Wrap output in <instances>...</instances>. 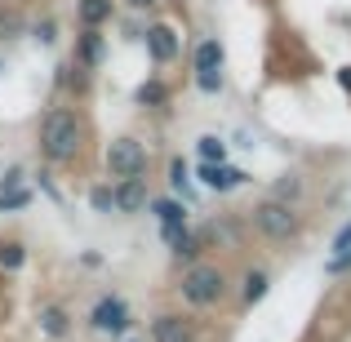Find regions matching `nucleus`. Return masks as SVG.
Listing matches in <instances>:
<instances>
[{"mask_svg": "<svg viewBox=\"0 0 351 342\" xmlns=\"http://www.w3.org/2000/svg\"><path fill=\"white\" fill-rule=\"evenodd\" d=\"M89 143V125L80 116L76 103H53L49 112L40 116V129H36V151L49 169H67L85 156Z\"/></svg>", "mask_w": 351, "mask_h": 342, "instance_id": "nucleus-1", "label": "nucleus"}, {"mask_svg": "<svg viewBox=\"0 0 351 342\" xmlns=\"http://www.w3.org/2000/svg\"><path fill=\"white\" fill-rule=\"evenodd\" d=\"M178 298L187 302V307H196V311L218 307V302L227 298V271L214 267V262H191L187 271H182V280H178Z\"/></svg>", "mask_w": 351, "mask_h": 342, "instance_id": "nucleus-2", "label": "nucleus"}, {"mask_svg": "<svg viewBox=\"0 0 351 342\" xmlns=\"http://www.w3.org/2000/svg\"><path fill=\"white\" fill-rule=\"evenodd\" d=\"M103 169H107V182H116V178H147L152 151H147V143H138L134 134H120V138H112V143L103 147Z\"/></svg>", "mask_w": 351, "mask_h": 342, "instance_id": "nucleus-3", "label": "nucleus"}, {"mask_svg": "<svg viewBox=\"0 0 351 342\" xmlns=\"http://www.w3.org/2000/svg\"><path fill=\"white\" fill-rule=\"evenodd\" d=\"M249 223H254V231H258L263 240H271V245H285V240H293V236L302 231L298 209L285 205V200H276V196L258 200V205L249 209Z\"/></svg>", "mask_w": 351, "mask_h": 342, "instance_id": "nucleus-4", "label": "nucleus"}, {"mask_svg": "<svg viewBox=\"0 0 351 342\" xmlns=\"http://www.w3.org/2000/svg\"><path fill=\"white\" fill-rule=\"evenodd\" d=\"M85 325L94 329V334H107V338H125L129 329H134V311H129V302L120 298V293H103V298L89 307Z\"/></svg>", "mask_w": 351, "mask_h": 342, "instance_id": "nucleus-5", "label": "nucleus"}, {"mask_svg": "<svg viewBox=\"0 0 351 342\" xmlns=\"http://www.w3.org/2000/svg\"><path fill=\"white\" fill-rule=\"evenodd\" d=\"M138 36H143V49H147V58H152L156 67H169V62H178L182 36H178V27H173V23H147Z\"/></svg>", "mask_w": 351, "mask_h": 342, "instance_id": "nucleus-6", "label": "nucleus"}, {"mask_svg": "<svg viewBox=\"0 0 351 342\" xmlns=\"http://www.w3.org/2000/svg\"><path fill=\"white\" fill-rule=\"evenodd\" d=\"M156 214V227H160V240L165 245H169L173 236H178V231H187L191 223V209H187V200H178V196H152V205H147Z\"/></svg>", "mask_w": 351, "mask_h": 342, "instance_id": "nucleus-7", "label": "nucleus"}, {"mask_svg": "<svg viewBox=\"0 0 351 342\" xmlns=\"http://www.w3.org/2000/svg\"><path fill=\"white\" fill-rule=\"evenodd\" d=\"M112 196H116V214L120 218H134V214H143V209L152 205V187H147V178H116Z\"/></svg>", "mask_w": 351, "mask_h": 342, "instance_id": "nucleus-8", "label": "nucleus"}, {"mask_svg": "<svg viewBox=\"0 0 351 342\" xmlns=\"http://www.w3.org/2000/svg\"><path fill=\"white\" fill-rule=\"evenodd\" d=\"M71 62L76 67H85V71H98L107 62V36H103V27H80V36H76V49H71Z\"/></svg>", "mask_w": 351, "mask_h": 342, "instance_id": "nucleus-9", "label": "nucleus"}, {"mask_svg": "<svg viewBox=\"0 0 351 342\" xmlns=\"http://www.w3.org/2000/svg\"><path fill=\"white\" fill-rule=\"evenodd\" d=\"M147 334H152V342H196V320L182 311H160Z\"/></svg>", "mask_w": 351, "mask_h": 342, "instance_id": "nucleus-10", "label": "nucleus"}, {"mask_svg": "<svg viewBox=\"0 0 351 342\" xmlns=\"http://www.w3.org/2000/svg\"><path fill=\"white\" fill-rule=\"evenodd\" d=\"M196 178H200V187H209V191H218V196H227V191L245 187L249 173L236 169V164H205V160H200V164H196Z\"/></svg>", "mask_w": 351, "mask_h": 342, "instance_id": "nucleus-11", "label": "nucleus"}, {"mask_svg": "<svg viewBox=\"0 0 351 342\" xmlns=\"http://www.w3.org/2000/svg\"><path fill=\"white\" fill-rule=\"evenodd\" d=\"M36 325H40V334L49 342H67L71 329H76V320H71V311L62 307V302H45V307L36 311Z\"/></svg>", "mask_w": 351, "mask_h": 342, "instance_id": "nucleus-12", "label": "nucleus"}, {"mask_svg": "<svg viewBox=\"0 0 351 342\" xmlns=\"http://www.w3.org/2000/svg\"><path fill=\"white\" fill-rule=\"evenodd\" d=\"M223 62H227L223 40H218V36H200L196 49H191V76H196V71H223Z\"/></svg>", "mask_w": 351, "mask_h": 342, "instance_id": "nucleus-13", "label": "nucleus"}, {"mask_svg": "<svg viewBox=\"0 0 351 342\" xmlns=\"http://www.w3.org/2000/svg\"><path fill=\"white\" fill-rule=\"evenodd\" d=\"M116 18V0H76V27H107Z\"/></svg>", "mask_w": 351, "mask_h": 342, "instance_id": "nucleus-14", "label": "nucleus"}, {"mask_svg": "<svg viewBox=\"0 0 351 342\" xmlns=\"http://www.w3.org/2000/svg\"><path fill=\"white\" fill-rule=\"evenodd\" d=\"M165 103H169V85H165L160 76L143 80V85L134 89V107H143V112H160Z\"/></svg>", "mask_w": 351, "mask_h": 342, "instance_id": "nucleus-15", "label": "nucleus"}, {"mask_svg": "<svg viewBox=\"0 0 351 342\" xmlns=\"http://www.w3.org/2000/svg\"><path fill=\"white\" fill-rule=\"evenodd\" d=\"M169 254H173V262H200V254H205V245H200V231H178V236L169 240Z\"/></svg>", "mask_w": 351, "mask_h": 342, "instance_id": "nucleus-16", "label": "nucleus"}, {"mask_svg": "<svg viewBox=\"0 0 351 342\" xmlns=\"http://www.w3.org/2000/svg\"><path fill=\"white\" fill-rule=\"evenodd\" d=\"M267 289H271V276H267L263 267H254V271H245V280H240V302L254 307V302L267 298Z\"/></svg>", "mask_w": 351, "mask_h": 342, "instance_id": "nucleus-17", "label": "nucleus"}, {"mask_svg": "<svg viewBox=\"0 0 351 342\" xmlns=\"http://www.w3.org/2000/svg\"><path fill=\"white\" fill-rule=\"evenodd\" d=\"M18 36H27V18H23V9L0 5V45L18 40Z\"/></svg>", "mask_w": 351, "mask_h": 342, "instance_id": "nucleus-18", "label": "nucleus"}, {"mask_svg": "<svg viewBox=\"0 0 351 342\" xmlns=\"http://www.w3.org/2000/svg\"><path fill=\"white\" fill-rule=\"evenodd\" d=\"M169 191H173L178 200L191 196V164L182 160V156H173V160H169Z\"/></svg>", "mask_w": 351, "mask_h": 342, "instance_id": "nucleus-19", "label": "nucleus"}, {"mask_svg": "<svg viewBox=\"0 0 351 342\" xmlns=\"http://www.w3.org/2000/svg\"><path fill=\"white\" fill-rule=\"evenodd\" d=\"M27 267V245L23 240H0V271H23Z\"/></svg>", "mask_w": 351, "mask_h": 342, "instance_id": "nucleus-20", "label": "nucleus"}, {"mask_svg": "<svg viewBox=\"0 0 351 342\" xmlns=\"http://www.w3.org/2000/svg\"><path fill=\"white\" fill-rule=\"evenodd\" d=\"M196 156L205 164H227V143L218 134H205V138H196Z\"/></svg>", "mask_w": 351, "mask_h": 342, "instance_id": "nucleus-21", "label": "nucleus"}, {"mask_svg": "<svg viewBox=\"0 0 351 342\" xmlns=\"http://www.w3.org/2000/svg\"><path fill=\"white\" fill-rule=\"evenodd\" d=\"M32 200H36L32 187H9L0 191V214H23V209H32Z\"/></svg>", "mask_w": 351, "mask_h": 342, "instance_id": "nucleus-22", "label": "nucleus"}, {"mask_svg": "<svg viewBox=\"0 0 351 342\" xmlns=\"http://www.w3.org/2000/svg\"><path fill=\"white\" fill-rule=\"evenodd\" d=\"M27 32H32V40L40 45V49H53V45H58V23H53L49 14H45V18H36V23L27 27Z\"/></svg>", "mask_w": 351, "mask_h": 342, "instance_id": "nucleus-23", "label": "nucleus"}, {"mask_svg": "<svg viewBox=\"0 0 351 342\" xmlns=\"http://www.w3.org/2000/svg\"><path fill=\"white\" fill-rule=\"evenodd\" d=\"M89 209H94V214H116L112 182H94V187H89Z\"/></svg>", "mask_w": 351, "mask_h": 342, "instance_id": "nucleus-24", "label": "nucleus"}, {"mask_svg": "<svg viewBox=\"0 0 351 342\" xmlns=\"http://www.w3.org/2000/svg\"><path fill=\"white\" fill-rule=\"evenodd\" d=\"M271 196H276V200H285V205H293V200L302 196V178H298V173H285V178H276Z\"/></svg>", "mask_w": 351, "mask_h": 342, "instance_id": "nucleus-25", "label": "nucleus"}, {"mask_svg": "<svg viewBox=\"0 0 351 342\" xmlns=\"http://www.w3.org/2000/svg\"><path fill=\"white\" fill-rule=\"evenodd\" d=\"M191 80H196V89H200V94H209V98L227 89V76H223V71H196Z\"/></svg>", "mask_w": 351, "mask_h": 342, "instance_id": "nucleus-26", "label": "nucleus"}, {"mask_svg": "<svg viewBox=\"0 0 351 342\" xmlns=\"http://www.w3.org/2000/svg\"><path fill=\"white\" fill-rule=\"evenodd\" d=\"M9 187H27V182H23V164H9V169H0V191H9Z\"/></svg>", "mask_w": 351, "mask_h": 342, "instance_id": "nucleus-27", "label": "nucleus"}, {"mask_svg": "<svg viewBox=\"0 0 351 342\" xmlns=\"http://www.w3.org/2000/svg\"><path fill=\"white\" fill-rule=\"evenodd\" d=\"M351 271V249H343V254L329 258V276H347Z\"/></svg>", "mask_w": 351, "mask_h": 342, "instance_id": "nucleus-28", "label": "nucleus"}, {"mask_svg": "<svg viewBox=\"0 0 351 342\" xmlns=\"http://www.w3.org/2000/svg\"><path fill=\"white\" fill-rule=\"evenodd\" d=\"M120 5H125V9H134V14H147V9H156L160 0H120Z\"/></svg>", "mask_w": 351, "mask_h": 342, "instance_id": "nucleus-29", "label": "nucleus"}, {"mask_svg": "<svg viewBox=\"0 0 351 342\" xmlns=\"http://www.w3.org/2000/svg\"><path fill=\"white\" fill-rule=\"evenodd\" d=\"M343 249H351V223H347V227L334 236V254H343Z\"/></svg>", "mask_w": 351, "mask_h": 342, "instance_id": "nucleus-30", "label": "nucleus"}, {"mask_svg": "<svg viewBox=\"0 0 351 342\" xmlns=\"http://www.w3.org/2000/svg\"><path fill=\"white\" fill-rule=\"evenodd\" d=\"M338 85H343L347 94H351V67H343V71H338Z\"/></svg>", "mask_w": 351, "mask_h": 342, "instance_id": "nucleus-31", "label": "nucleus"}, {"mask_svg": "<svg viewBox=\"0 0 351 342\" xmlns=\"http://www.w3.org/2000/svg\"><path fill=\"white\" fill-rule=\"evenodd\" d=\"M125 342H143V338H125Z\"/></svg>", "mask_w": 351, "mask_h": 342, "instance_id": "nucleus-32", "label": "nucleus"}, {"mask_svg": "<svg viewBox=\"0 0 351 342\" xmlns=\"http://www.w3.org/2000/svg\"><path fill=\"white\" fill-rule=\"evenodd\" d=\"M0 71H5V58H0Z\"/></svg>", "mask_w": 351, "mask_h": 342, "instance_id": "nucleus-33", "label": "nucleus"}]
</instances>
